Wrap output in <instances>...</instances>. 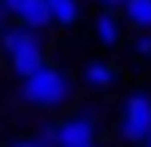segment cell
I'll return each mask as SVG.
<instances>
[{
	"label": "cell",
	"instance_id": "cell-1",
	"mask_svg": "<svg viewBox=\"0 0 151 147\" xmlns=\"http://www.w3.org/2000/svg\"><path fill=\"white\" fill-rule=\"evenodd\" d=\"M20 95H24V103H32V108L52 111V108H60V103H68L72 80H68V72H60L56 64H44V68H36L20 84Z\"/></svg>",
	"mask_w": 151,
	"mask_h": 147
},
{
	"label": "cell",
	"instance_id": "cell-2",
	"mask_svg": "<svg viewBox=\"0 0 151 147\" xmlns=\"http://www.w3.org/2000/svg\"><path fill=\"white\" fill-rule=\"evenodd\" d=\"M151 135V95L143 92H135V95H127V103H123V115H119V139H127V143H143Z\"/></svg>",
	"mask_w": 151,
	"mask_h": 147
},
{
	"label": "cell",
	"instance_id": "cell-3",
	"mask_svg": "<svg viewBox=\"0 0 151 147\" xmlns=\"http://www.w3.org/2000/svg\"><path fill=\"white\" fill-rule=\"evenodd\" d=\"M76 143H96V111H80L56 123V147H76Z\"/></svg>",
	"mask_w": 151,
	"mask_h": 147
},
{
	"label": "cell",
	"instance_id": "cell-4",
	"mask_svg": "<svg viewBox=\"0 0 151 147\" xmlns=\"http://www.w3.org/2000/svg\"><path fill=\"white\" fill-rule=\"evenodd\" d=\"M44 64H48V60H44V44H36V48H20V52H12V56H8V68H12L20 80H28L32 72H36V68H44Z\"/></svg>",
	"mask_w": 151,
	"mask_h": 147
},
{
	"label": "cell",
	"instance_id": "cell-5",
	"mask_svg": "<svg viewBox=\"0 0 151 147\" xmlns=\"http://www.w3.org/2000/svg\"><path fill=\"white\" fill-rule=\"evenodd\" d=\"M115 80H119V72H115V64L91 60L88 68H83V84H88V87H96V92H107V87H115Z\"/></svg>",
	"mask_w": 151,
	"mask_h": 147
},
{
	"label": "cell",
	"instance_id": "cell-6",
	"mask_svg": "<svg viewBox=\"0 0 151 147\" xmlns=\"http://www.w3.org/2000/svg\"><path fill=\"white\" fill-rule=\"evenodd\" d=\"M12 20L20 24V28H28V32H40V28H48V24H52V16H48V4H44V0H28V4H24Z\"/></svg>",
	"mask_w": 151,
	"mask_h": 147
},
{
	"label": "cell",
	"instance_id": "cell-7",
	"mask_svg": "<svg viewBox=\"0 0 151 147\" xmlns=\"http://www.w3.org/2000/svg\"><path fill=\"white\" fill-rule=\"evenodd\" d=\"M123 20L135 32H151V0H123Z\"/></svg>",
	"mask_w": 151,
	"mask_h": 147
},
{
	"label": "cell",
	"instance_id": "cell-8",
	"mask_svg": "<svg viewBox=\"0 0 151 147\" xmlns=\"http://www.w3.org/2000/svg\"><path fill=\"white\" fill-rule=\"evenodd\" d=\"M36 44H40V36L28 32V28H20V24H16L12 32H0V48H4V56L20 52V48H36Z\"/></svg>",
	"mask_w": 151,
	"mask_h": 147
},
{
	"label": "cell",
	"instance_id": "cell-9",
	"mask_svg": "<svg viewBox=\"0 0 151 147\" xmlns=\"http://www.w3.org/2000/svg\"><path fill=\"white\" fill-rule=\"evenodd\" d=\"M44 4H48L52 24H64V28L80 24V0H44Z\"/></svg>",
	"mask_w": 151,
	"mask_h": 147
},
{
	"label": "cell",
	"instance_id": "cell-10",
	"mask_svg": "<svg viewBox=\"0 0 151 147\" xmlns=\"http://www.w3.org/2000/svg\"><path fill=\"white\" fill-rule=\"evenodd\" d=\"M96 40H99V44H115V40H119V20H115L111 12H99L96 16Z\"/></svg>",
	"mask_w": 151,
	"mask_h": 147
},
{
	"label": "cell",
	"instance_id": "cell-11",
	"mask_svg": "<svg viewBox=\"0 0 151 147\" xmlns=\"http://www.w3.org/2000/svg\"><path fill=\"white\" fill-rule=\"evenodd\" d=\"M32 139H36L40 147H56V123H40Z\"/></svg>",
	"mask_w": 151,
	"mask_h": 147
},
{
	"label": "cell",
	"instance_id": "cell-12",
	"mask_svg": "<svg viewBox=\"0 0 151 147\" xmlns=\"http://www.w3.org/2000/svg\"><path fill=\"white\" fill-rule=\"evenodd\" d=\"M131 52L147 60V56H151V32H135V44H131Z\"/></svg>",
	"mask_w": 151,
	"mask_h": 147
},
{
	"label": "cell",
	"instance_id": "cell-13",
	"mask_svg": "<svg viewBox=\"0 0 151 147\" xmlns=\"http://www.w3.org/2000/svg\"><path fill=\"white\" fill-rule=\"evenodd\" d=\"M24 4H28V0H0V8H4V12H8V16H16V12H20V8H24Z\"/></svg>",
	"mask_w": 151,
	"mask_h": 147
},
{
	"label": "cell",
	"instance_id": "cell-14",
	"mask_svg": "<svg viewBox=\"0 0 151 147\" xmlns=\"http://www.w3.org/2000/svg\"><path fill=\"white\" fill-rule=\"evenodd\" d=\"M99 8H104V12H115V8H123V0H96Z\"/></svg>",
	"mask_w": 151,
	"mask_h": 147
},
{
	"label": "cell",
	"instance_id": "cell-15",
	"mask_svg": "<svg viewBox=\"0 0 151 147\" xmlns=\"http://www.w3.org/2000/svg\"><path fill=\"white\" fill-rule=\"evenodd\" d=\"M8 147H40V143H36V139H12Z\"/></svg>",
	"mask_w": 151,
	"mask_h": 147
},
{
	"label": "cell",
	"instance_id": "cell-16",
	"mask_svg": "<svg viewBox=\"0 0 151 147\" xmlns=\"http://www.w3.org/2000/svg\"><path fill=\"white\" fill-rule=\"evenodd\" d=\"M4 24H8V12H4V8H0V32H4Z\"/></svg>",
	"mask_w": 151,
	"mask_h": 147
},
{
	"label": "cell",
	"instance_id": "cell-17",
	"mask_svg": "<svg viewBox=\"0 0 151 147\" xmlns=\"http://www.w3.org/2000/svg\"><path fill=\"white\" fill-rule=\"evenodd\" d=\"M76 147H99V143H76Z\"/></svg>",
	"mask_w": 151,
	"mask_h": 147
},
{
	"label": "cell",
	"instance_id": "cell-18",
	"mask_svg": "<svg viewBox=\"0 0 151 147\" xmlns=\"http://www.w3.org/2000/svg\"><path fill=\"white\" fill-rule=\"evenodd\" d=\"M139 147H151V135H147V139H143V143H139Z\"/></svg>",
	"mask_w": 151,
	"mask_h": 147
}]
</instances>
